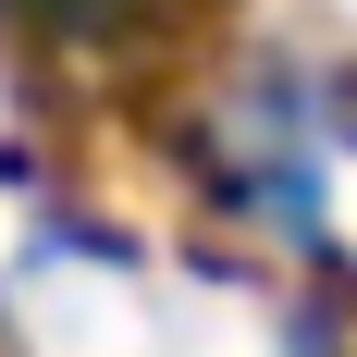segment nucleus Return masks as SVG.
<instances>
[{
  "mask_svg": "<svg viewBox=\"0 0 357 357\" xmlns=\"http://www.w3.org/2000/svg\"><path fill=\"white\" fill-rule=\"evenodd\" d=\"M333 25H345V37H357V0H333Z\"/></svg>",
  "mask_w": 357,
  "mask_h": 357,
  "instance_id": "nucleus-1",
  "label": "nucleus"
}]
</instances>
